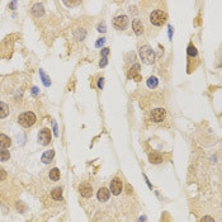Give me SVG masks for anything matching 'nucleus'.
Instances as JSON below:
<instances>
[{
    "instance_id": "21",
    "label": "nucleus",
    "mask_w": 222,
    "mask_h": 222,
    "mask_svg": "<svg viewBox=\"0 0 222 222\" xmlns=\"http://www.w3.org/2000/svg\"><path fill=\"white\" fill-rule=\"evenodd\" d=\"M40 75H41V78H42V81H43L45 86H50V85H51V80H50V78L43 73V70H40Z\"/></svg>"
},
{
    "instance_id": "33",
    "label": "nucleus",
    "mask_w": 222,
    "mask_h": 222,
    "mask_svg": "<svg viewBox=\"0 0 222 222\" xmlns=\"http://www.w3.org/2000/svg\"><path fill=\"white\" fill-rule=\"evenodd\" d=\"M53 133H55V135H56V136H57V135H58V131H57V126H56V124H55V126H53Z\"/></svg>"
},
{
    "instance_id": "23",
    "label": "nucleus",
    "mask_w": 222,
    "mask_h": 222,
    "mask_svg": "<svg viewBox=\"0 0 222 222\" xmlns=\"http://www.w3.org/2000/svg\"><path fill=\"white\" fill-rule=\"evenodd\" d=\"M107 63H108V58H107V57H100L99 66H100V68H104V66H107Z\"/></svg>"
},
{
    "instance_id": "13",
    "label": "nucleus",
    "mask_w": 222,
    "mask_h": 222,
    "mask_svg": "<svg viewBox=\"0 0 222 222\" xmlns=\"http://www.w3.org/2000/svg\"><path fill=\"white\" fill-rule=\"evenodd\" d=\"M43 13H45V9H43V5L41 3H36L33 5V8H32V14H33L35 17H37V18L42 17Z\"/></svg>"
},
{
    "instance_id": "16",
    "label": "nucleus",
    "mask_w": 222,
    "mask_h": 222,
    "mask_svg": "<svg viewBox=\"0 0 222 222\" xmlns=\"http://www.w3.org/2000/svg\"><path fill=\"white\" fill-rule=\"evenodd\" d=\"M9 114V107L4 102H0V118H5Z\"/></svg>"
},
{
    "instance_id": "22",
    "label": "nucleus",
    "mask_w": 222,
    "mask_h": 222,
    "mask_svg": "<svg viewBox=\"0 0 222 222\" xmlns=\"http://www.w3.org/2000/svg\"><path fill=\"white\" fill-rule=\"evenodd\" d=\"M187 52H188V55H189V56H197V53H198V52H197V48H196L193 45H189V47H188V51H187Z\"/></svg>"
},
{
    "instance_id": "7",
    "label": "nucleus",
    "mask_w": 222,
    "mask_h": 222,
    "mask_svg": "<svg viewBox=\"0 0 222 222\" xmlns=\"http://www.w3.org/2000/svg\"><path fill=\"white\" fill-rule=\"evenodd\" d=\"M122 188H123V183H122V180H121V179L114 178V179L111 181V192H112L114 196L121 194V192H122Z\"/></svg>"
},
{
    "instance_id": "12",
    "label": "nucleus",
    "mask_w": 222,
    "mask_h": 222,
    "mask_svg": "<svg viewBox=\"0 0 222 222\" xmlns=\"http://www.w3.org/2000/svg\"><path fill=\"white\" fill-rule=\"evenodd\" d=\"M132 29H133V32H135L137 36L142 35V32H143V24H142V22L140 19H135L132 22Z\"/></svg>"
},
{
    "instance_id": "9",
    "label": "nucleus",
    "mask_w": 222,
    "mask_h": 222,
    "mask_svg": "<svg viewBox=\"0 0 222 222\" xmlns=\"http://www.w3.org/2000/svg\"><path fill=\"white\" fill-rule=\"evenodd\" d=\"M97 197H98V201H99V202H107V201L109 199V197H111V192H109L107 188H100V189L98 190Z\"/></svg>"
},
{
    "instance_id": "18",
    "label": "nucleus",
    "mask_w": 222,
    "mask_h": 222,
    "mask_svg": "<svg viewBox=\"0 0 222 222\" xmlns=\"http://www.w3.org/2000/svg\"><path fill=\"white\" fill-rule=\"evenodd\" d=\"M48 176H50V179H51L52 181H57V180L60 179V170H58L57 168H53V169H51V170H50V174H48Z\"/></svg>"
},
{
    "instance_id": "11",
    "label": "nucleus",
    "mask_w": 222,
    "mask_h": 222,
    "mask_svg": "<svg viewBox=\"0 0 222 222\" xmlns=\"http://www.w3.org/2000/svg\"><path fill=\"white\" fill-rule=\"evenodd\" d=\"M140 73V65L138 63H135V65L131 68V70L128 71V78H132V79H136L137 81L141 80V76L138 75Z\"/></svg>"
},
{
    "instance_id": "26",
    "label": "nucleus",
    "mask_w": 222,
    "mask_h": 222,
    "mask_svg": "<svg viewBox=\"0 0 222 222\" xmlns=\"http://www.w3.org/2000/svg\"><path fill=\"white\" fill-rule=\"evenodd\" d=\"M104 43H106V38H100V40L97 41V43H95V47H100V46H103Z\"/></svg>"
},
{
    "instance_id": "1",
    "label": "nucleus",
    "mask_w": 222,
    "mask_h": 222,
    "mask_svg": "<svg viewBox=\"0 0 222 222\" xmlns=\"http://www.w3.org/2000/svg\"><path fill=\"white\" fill-rule=\"evenodd\" d=\"M166 20H168V14L164 10H154L150 14V22L156 27L164 25Z\"/></svg>"
},
{
    "instance_id": "2",
    "label": "nucleus",
    "mask_w": 222,
    "mask_h": 222,
    "mask_svg": "<svg viewBox=\"0 0 222 222\" xmlns=\"http://www.w3.org/2000/svg\"><path fill=\"white\" fill-rule=\"evenodd\" d=\"M138 52H140V57H141V60L145 62V63H154L155 62V52H154V50L150 47V46H147V45H143V46H141L140 47V50H138Z\"/></svg>"
},
{
    "instance_id": "28",
    "label": "nucleus",
    "mask_w": 222,
    "mask_h": 222,
    "mask_svg": "<svg viewBox=\"0 0 222 222\" xmlns=\"http://www.w3.org/2000/svg\"><path fill=\"white\" fill-rule=\"evenodd\" d=\"M103 85H104V79L100 78V79L98 80V88H99V89H103Z\"/></svg>"
},
{
    "instance_id": "30",
    "label": "nucleus",
    "mask_w": 222,
    "mask_h": 222,
    "mask_svg": "<svg viewBox=\"0 0 222 222\" xmlns=\"http://www.w3.org/2000/svg\"><path fill=\"white\" fill-rule=\"evenodd\" d=\"M65 4L69 5V7H71V5H76V4H79V3H78V2H71V3H70V2H65Z\"/></svg>"
},
{
    "instance_id": "15",
    "label": "nucleus",
    "mask_w": 222,
    "mask_h": 222,
    "mask_svg": "<svg viewBox=\"0 0 222 222\" xmlns=\"http://www.w3.org/2000/svg\"><path fill=\"white\" fill-rule=\"evenodd\" d=\"M10 145H12L10 138H9L7 135H4V133H0V147L7 149V147H9Z\"/></svg>"
},
{
    "instance_id": "6",
    "label": "nucleus",
    "mask_w": 222,
    "mask_h": 222,
    "mask_svg": "<svg viewBox=\"0 0 222 222\" xmlns=\"http://www.w3.org/2000/svg\"><path fill=\"white\" fill-rule=\"evenodd\" d=\"M38 142L42 146H47L51 142V131L48 128H42L38 133Z\"/></svg>"
},
{
    "instance_id": "27",
    "label": "nucleus",
    "mask_w": 222,
    "mask_h": 222,
    "mask_svg": "<svg viewBox=\"0 0 222 222\" xmlns=\"http://www.w3.org/2000/svg\"><path fill=\"white\" fill-rule=\"evenodd\" d=\"M108 53H109V48H103L100 52V57H107Z\"/></svg>"
},
{
    "instance_id": "10",
    "label": "nucleus",
    "mask_w": 222,
    "mask_h": 222,
    "mask_svg": "<svg viewBox=\"0 0 222 222\" xmlns=\"http://www.w3.org/2000/svg\"><path fill=\"white\" fill-rule=\"evenodd\" d=\"M53 157H55V150H47L43 152V155L41 157V161L43 164H50L53 160Z\"/></svg>"
},
{
    "instance_id": "3",
    "label": "nucleus",
    "mask_w": 222,
    "mask_h": 222,
    "mask_svg": "<svg viewBox=\"0 0 222 222\" xmlns=\"http://www.w3.org/2000/svg\"><path fill=\"white\" fill-rule=\"evenodd\" d=\"M18 123L22 127H25V128H29L36 123V114L33 112H24L22 114H19L18 117Z\"/></svg>"
},
{
    "instance_id": "8",
    "label": "nucleus",
    "mask_w": 222,
    "mask_h": 222,
    "mask_svg": "<svg viewBox=\"0 0 222 222\" xmlns=\"http://www.w3.org/2000/svg\"><path fill=\"white\" fill-rule=\"evenodd\" d=\"M79 192L84 198H90L93 196V188L89 184H81L79 187Z\"/></svg>"
},
{
    "instance_id": "14",
    "label": "nucleus",
    "mask_w": 222,
    "mask_h": 222,
    "mask_svg": "<svg viewBox=\"0 0 222 222\" xmlns=\"http://www.w3.org/2000/svg\"><path fill=\"white\" fill-rule=\"evenodd\" d=\"M149 160L151 164H160V163H163V156L159 152H151L149 155Z\"/></svg>"
},
{
    "instance_id": "32",
    "label": "nucleus",
    "mask_w": 222,
    "mask_h": 222,
    "mask_svg": "<svg viewBox=\"0 0 222 222\" xmlns=\"http://www.w3.org/2000/svg\"><path fill=\"white\" fill-rule=\"evenodd\" d=\"M32 93H33V94H35V95H37V94H38V89H37V88H36V86H35V88H33V89H32Z\"/></svg>"
},
{
    "instance_id": "5",
    "label": "nucleus",
    "mask_w": 222,
    "mask_h": 222,
    "mask_svg": "<svg viewBox=\"0 0 222 222\" xmlns=\"http://www.w3.org/2000/svg\"><path fill=\"white\" fill-rule=\"evenodd\" d=\"M151 121L155 122V123H159V122H163L166 117V111L164 108H156L151 112Z\"/></svg>"
},
{
    "instance_id": "17",
    "label": "nucleus",
    "mask_w": 222,
    "mask_h": 222,
    "mask_svg": "<svg viewBox=\"0 0 222 222\" xmlns=\"http://www.w3.org/2000/svg\"><path fill=\"white\" fill-rule=\"evenodd\" d=\"M51 197L55 201H62V189L61 188H55L51 192Z\"/></svg>"
},
{
    "instance_id": "31",
    "label": "nucleus",
    "mask_w": 222,
    "mask_h": 222,
    "mask_svg": "<svg viewBox=\"0 0 222 222\" xmlns=\"http://www.w3.org/2000/svg\"><path fill=\"white\" fill-rule=\"evenodd\" d=\"M171 33H173V27L169 25V38H171Z\"/></svg>"
},
{
    "instance_id": "25",
    "label": "nucleus",
    "mask_w": 222,
    "mask_h": 222,
    "mask_svg": "<svg viewBox=\"0 0 222 222\" xmlns=\"http://www.w3.org/2000/svg\"><path fill=\"white\" fill-rule=\"evenodd\" d=\"M201 222H214V219H213L211 216H204V217L201 219Z\"/></svg>"
},
{
    "instance_id": "24",
    "label": "nucleus",
    "mask_w": 222,
    "mask_h": 222,
    "mask_svg": "<svg viewBox=\"0 0 222 222\" xmlns=\"http://www.w3.org/2000/svg\"><path fill=\"white\" fill-rule=\"evenodd\" d=\"M7 178V171L3 169V168H0V181L4 180Z\"/></svg>"
},
{
    "instance_id": "4",
    "label": "nucleus",
    "mask_w": 222,
    "mask_h": 222,
    "mask_svg": "<svg viewBox=\"0 0 222 222\" xmlns=\"http://www.w3.org/2000/svg\"><path fill=\"white\" fill-rule=\"evenodd\" d=\"M128 25V17L127 15H118L113 19V27L118 30H123Z\"/></svg>"
},
{
    "instance_id": "20",
    "label": "nucleus",
    "mask_w": 222,
    "mask_h": 222,
    "mask_svg": "<svg viewBox=\"0 0 222 222\" xmlns=\"http://www.w3.org/2000/svg\"><path fill=\"white\" fill-rule=\"evenodd\" d=\"M10 159V152L5 149H0V160L2 161H7Z\"/></svg>"
},
{
    "instance_id": "29",
    "label": "nucleus",
    "mask_w": 222,
    "mask_h": 222,
    "mask_svg": "<svg viewBox=\"0 0 222 222\" xmlns=\"http://www.w3.org/2000/svg\"><path fill=\"white\" fill-rule=\"evenodd\" d=\"M98 30H99V32H106V24H104V23L99 24V25H98Z\"/></svg>"
},
{
    "instance_id": "19",
    "label": "nucleus",
    "mask_w": 222,
    "mask_h": 222,
    "mask_svg": "<svg viewBox=\"0 0 222 222\" xmlns=\"http://www.w3.org/2000/svg\"><path fill=\"white\" fill-rule=\"evenodd\" d=\"M157 85H159V80H157V78H155V76H150V78L147 79V86H149L150 89H155Z\"/></svg>"
}]
</instances>
